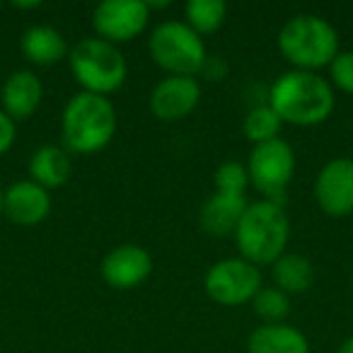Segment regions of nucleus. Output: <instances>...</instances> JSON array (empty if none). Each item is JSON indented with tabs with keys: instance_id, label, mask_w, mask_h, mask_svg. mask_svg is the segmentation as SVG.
<instances>
[{
	"instance_id": "f257e3e1",
	"label": "nucleus",
	"mask_w": 353,
	"mask_h": 353,
	"mask_svg": "<svg viewBox=\"0 0 353 353\" xmlns=\"http://www.w3.org/2000/svg\"><path fill=\"white\" fill-rule=\"evenodd\" d=\"M269 104L290 126H319L332 117L336 94L327 78L307 70H285L269 88Z\"/></svg>"
},
{
	"instance_id": "f03ea898",
	"label": "nucleus",
	"mask_w": 353,
	"mask_h": 353,
	"mask_svg": "<svg viewBox=\"0 0 353 353\" xmlns=\"http://www.w3.org/2000/svg\"><path fill=\"white\" fill-rule=\"evenodd\" d=\"M119 119L112 99L80 90L61 114L63 148L73 155H94L112 143Z\"/></svg>"
},
{
	"instance_id": "7ed1b4c3",
	"label": "nucleus",
	"mask_w": 353,
	"mask_h": 353,
	"mask_svg": "<svg viewBox=\"0 0 353 353\" xmlns=\"http://www.w3.org/2000/svg\"><path fill=\"white\" fill-rule=\"evenodd\" d=\"M232 237L242 259L252 261L254 266H271L288 252L290 221L283 211V203L269 199L247 203Z\"/></svg>"
},
{
	"instance_id": "20e7f679",
	"label": "nucleus",
	"mask_w": 353,
	"mask_h": 353,
	"mask_svg": "<svg viewBox=\"0 0 353 353\" xmlns=\"http://www.w3.org/2000/svg\"><path fill=\"white\" fill-rule=\"evenodd\" d=\"M279 51L290 63V70L317 73L329 68L339 54V32L322 15L303 12L295 15L281 27Z\"/></svg>"
},
{
	"instance_id": "39448f33",
	"label": "nucleus",
	"mask_w": 353,
	"mask_h": 353,
	"mask_svg": "<svg viewBox=\"0 0 353 353\" xmlns=\"http://www.w3.org/2000/svg\"><path fill=\"white\" fill-rule=\"evenodd\" d=\"M68 65L73 80L83 88V92L102 94V97L121 90L128 78V65L121 49L99 37H88L70 46Z\"/></svg>"
},
{
	"instance_id": "423d86ee",
	"label": "nucleus",
	"mask_w": 353,
	"mask_h": 353,
	"mask_svg": "<svg viewBox=\"0 0 353 353\" xmlns=\"http://www.w3.org/2000/svg\"><path fill=\"white\" fill-rule=\"evenodd\" d=\"M148 51L152 63L167 75H187V78H196L208 59L201 37L187 22L176 20L160 22L150 32Z\"/></svg>"
},
{
	"instance_id": "0eeeda50",
	"label": "nucleus",
	"mask_w": 353,
	"mask_h": 353,
	"mask_svg": "<svg viewBox=\"0 0 353 353\" xmlns=\"http://www.w3.org/2000/svg\"><path fill=\"white\" fill-rule=\"evenodd\" d=\"M264 288L261 283V271L252 261L242 256L221 259L208 266L203 276V290L213 303L223 307H237L254 300V295Z\"/></svg>"
},
{
	"instance_id": "6e6552de",
	"label": "nucleus",
	"mask_w": 353,
	"mask_h": 353,
	"mask_svg": "<svg viewBox=\"0 0 353 353\" xmlns=\"http://www.w3.org/2000/svg\"><path fill=\"white\" fill-rule=\"evenodd\" d=\"M247 172H250V184L256 192L264 194L269 201L281 203V196L295 174L293 145L283 138L252 145L247 157Z\"/></svg>"
},
{
	"instance_id": "1a4fd4ad",
	"label": "nucleus",
	"mask_w": 353,
	"mask_h": 353,
	"mask_svg": "<svg viewBox=\"0 0 353 353\" xmlns=\"http://www.w3.org/2000/svg\"><path fill=\"white\" fill-rule=\"evenodd\" d=\"M150 22L145 0H104L92 10V27L99 39L119 46L133 41Z\"/></svg>"
},
{
	"instance_id": "9d476101",
	"label": "nucleus",
	"mask_w": 353,
	"mask_h": 353,
	"mask_svg": "<svg viewBox=\"0 0 353 353\" xmlns=\"http://www.w3.org/2000/svg\"><path fill=\"white\" fill-rule=\"evenodd\" d=\"M314 201L329 218H346L353 213V160L334 157L314 179Z\"/></svg>"
},
{
	"instance_id": "9b49d317",
	"label": "nucleus",
	"mask_w": 353,
	"mask_h": 353,
	"mask_svg": "<svg viewBox=\"0 0 353 353\" xmlns=\"http://www.w3.org/2000/svg\"><path fill=\"white\" fill-rule=\"evenodd\" d=\"M201 102V85L187 75H167L152 88L148 107L157 121H182Z\"/></svg>"
},
{
	"instance_id": "f8f14e48",
	"label": "nucleus",
	"mask_w": 353,
	"mask_h": 353,
	"mask_svg": "<svg viewBox=\"0 0 353 353\" xmlns=\"http://www.w3.org/2000/svg\"><path fill=\"white\" fill-rule=\"evenodd\" d=\"M102 279L114 290H131L152 274V256L141 245H117L102 259Z\"/></svg>"
},
{
	"instance_id": "ddd939ff",
	"label": "nucleus",
	"mask_w": 353,
	"mask_h": 353,
	"mask_svg": "<svg viewBox=\"0 0 353 353\" xmlns=\"http://www.w3.org/2000/svg\"><path fill=\"white\" fill-rule=\"evenodd\" d=\"M51 213V196L41 184L20 179L3 194V216L22 228L39 225Z\"/></svg>"
},
{
	"instance_id": "4468645a",
	"label": "nucleus",
	"mask_w": 353,
	"mask_h": 353,
	"mask_svg": "<svg viewBox=\"0 0 353 353\" xmlns=\"http://www.w3.org/2000/svg\"><path fill=\"white\" fill-rule=\"evenodd\" d=\"M44 99V85L34 70H12L0 88V109L12 121H27L37 114Z\"/></svg>"
},
{
	"instance_id": "2eb2a0df",
	"label": "nucleus",
	"mask_w": 353,
	"mask_h": 353,
	"mask_svg": "<svg viewBox=\"0 0 353 353\" xmlns=\"http://www.w3.org/2000/svg\"><path fill=\"white\" fill-rule=\"evenodd\" d=\"M20 49H22V56H25L30 63L41 65V68L61 63V61L68 59V54H70L65 37L51 25H34L22 32Z\"/></svg>"
},
{
	"instance_id": "dca6fc26",
	"label": "nucleus",
	"mask_w": 353,
	"mask_h": 353,
	"mask_svg": "<svg viewBox=\"0 0 353 353\" xmlns=\"http://www.w3.org/2000/svg\"><path fill=\"white\" fill-rule=\"evenodd\" d=\"M245 208H247L245 196H230V194L216 192L203 201L201 213H199V223H201L203 232L211 237L235 235Z\"/></svg>"
},
{
	"instance_id": "f3484780",
	"label": "nucleus",
	"mask_w": 353,
	"mask_h": 353,
	"mask_svg": "<svg viewBox=\"0 0 353 353\" xmlns=\"http://www.w3.org/2000/svg\"><path fill=\"white\" fill-rule=\"evenodd\" d=\"M247 353H310V341L293 324H261L247 339Z\"/></svg>"
},
{
	"instance_id": "a211bd4d",
	"label": "nucleus",
	"mask_w": 353,
	"mask_h": 353,
	"mask_svg": "<svg viewBox=\"0 0 353 353\" xmlns=\"http://www.w3.org/2000/svg\"><path fill=\"white\" fill-rule=\"evenodd\" d=\"M70 172H73V162H70V152L61 145L54 143H46L39 145L32 152L30 160V179L49 192V189L63 187L70 179Z\"/></svg>"
},
{
	"instance_id": "6ab92c4d",
	"label": "nucleus",
	"mask_w": 353,
	"mask_h": 353,
	"mask_svg": "<svg viewBox=\"0 0 353 353\" xmlns=\"http://www.w3.org/2000/svg\"><path fill=\"white\" fill-rule=\"evenodd\" d=\"M271 279L276 288L283 290L285 295H303L314 283V266L307 256L285 252L271 264Z\"/></svg>"
},
{
	"instance_id": "aec40b11",
	"label": "nucleus",
	"mask_w": 353,
	"mask_h": 353,
	"mask_svg": "<svg viewBox=\"0 0 353 353\" xmlns=\"http://www.w3.org/2000/svg\"><path fill=\"white\" fill-rule=\"evenodd\" d=\"M228 17V6L223 0H189L184 8V22L199 37L216 34Z\"/></svg>"
},
{
	"instance_id": "412c9836",
	"label": "nucleus",
	"mask_w": 353,
	"mask_h": 353,
	"mask_svg": "<svg viewBox=\"0 0 353 353\" xmlns=\"http://www.w3.org/2000/svg\"><path fill=\"white\" fill-rule=\"evenodd\" d=\"M281 128L283 121L279 119V114L269 107V104H256L247 112L245 123H242V131L245 138L252 145H259V143H269L281 138Z\"/></svg>"
},
{
	"instance_id": "4be33fe9",
	"label": "nucleus",
	"mask_w": 353,
	"mask_h": 353,
	"mask_svg": "<svg viewBox=\"0 0 353 353\" xmlns=\"http://www.w3.org/2000/svg\"><path fill=\"white\" fill-rule=\"evenodd\" d=\"M252 307L264 324H281L290 314V295H285L276 285H264L252 300Z\"/></svg>"
},
{
	"instance_id": "5701e85b",
	"label": "nucleus",
	"mask_w": 353,
	"mask_h": 353,
	"mask_svg": "<svg viewBox=\"0 0 353 353\" xmlns=\"http://www.w3.org/2000/svg\"><path fill=\"white\" fill-rule=\"evenodd\" d=\"M213 184H216L218 194H230V196H245V192L252 187L250 184V172L247 165L237 160H228L213 174Z\"/></svg>"
},
{
	"instance_id": "b1692460",
	"label": "nucleus",
	"mask_w": 353,
	"mask_h": 353,
	"mask_svg": "<svg viewBox=\"0 0 353 353\" xmlns=\"http://www.w3.org/2000/svg\"><path fill=\"white\" fill-rule=\"evenodd\" d=\"M329 85L346 94H353V51H339L329 63Z\"/></svg>"
},
{
	"instance_id": "393cba45",
	"label": "nucleus",
	"mask_w": 353,
	"mask_h": 353,
	"mask_svg": "<svg viewBox=\"0 0 353 353\" xmlns=\"http://www.w3.org/2000/svg\"><path fill=\"white\" fill-rule=\"evenodd\" d=\"M15 136H17V123L12 121L3 109H0V157L6 155V152L12 148Z\"/></svg>"
},
{
	"instance_id": "a878e982",
	"label": "nucleus",
	"mask_w": 353,
	"mask_h": 353,
	"mask_svg": "<svg viewBox=\"0 0 353 353\" xmlns=\"http://www.w3.org/2000/svg\"><path fill=\"white\" fill-rule=\"evenodd\" d=\"M199 75H203L206 80H223L228 75V63L221 59V56H208Z\"/></svg>"
},
{
	"instance_id": "bb28decb",
	"label": "nucleus",
	"mask_w": 353,
	"mask_h": 353,
	"mask_svg": "<svg viewBox=\"0 0 353 353\" xmlns=\"http://www.w3.org/2000/svg\"><path fill=\"white\" fill-rule=\"evenodd\" d=\"M12 8H17V10H37V8H41V3L39 0H32V3H20V0H15Z\"/></svg>"
},
{
	"instance_id": "cd10ccee",
	"label": "nucleus",
	"mask_w": 353,
	"mask_h": 353,
	"mask_svg": "<svg viewBox=\"0 0 353 353\" xmlns=\"http://www.w3.org/2000/svg\"><path fill=\"white\" fill-rule=\"evenodd\" d=\"M336 353H353V336L343 339V341H341V346L336 348Z\"/></svg>"
},
{
	"instance_id": "c85d7f7f",
	"label": "nucleus",
	"mask_w": 353,
	"mask_h": 353,
	"mask_svg": "<svg viewBox=\"0 0 353 353\" xmlns=\"http://www.w3.org/2000/svg\"><path fill=\"white\" fill-rule=\"evenodd\" d=\"M3 194H6V189L0 187V218H3Z\"/></svg>"
},
{
	"instance_id": "c756f323",
	"label": "nucleus",
	"mask_w": 353,
	"mask_h": 353,
	"mask_svg": "<svg viewBox=\"0 0 353 353\" xmlns=\"http://www.w3.org/2000/svg\"><path fill=\"white\" fill-rule=\"evenodd\" d=\"M0 8H3V6H0Z\"/></svg>"
}]
</instances>
